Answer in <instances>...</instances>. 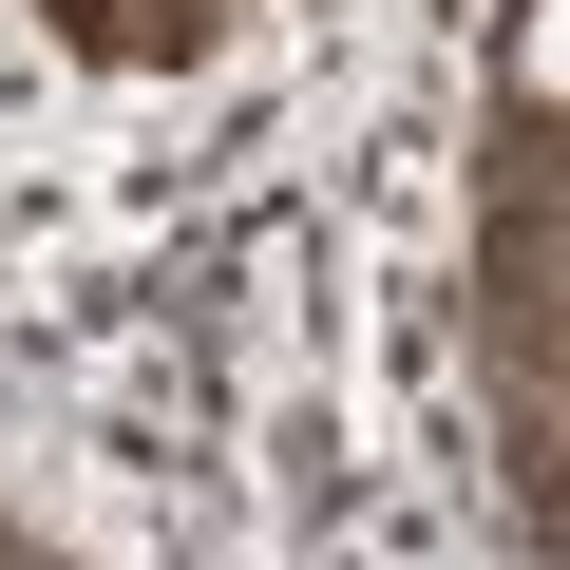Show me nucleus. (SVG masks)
<instances>
[{
	"label": "nucleus",
	"mask_w": 570,
	"mask_h": 570,
	"mask_svg": "<svg viewBox=\"0 0 570 570\" xmlns=\"http://www.w3.org/2000/svg\"><path fill=\"white\" fill-rule=\"evenodd\" d=\"M513 77H532V96H570V0H532V39H513Z\"/></svg>",
	"instance_id": "obj_1"
}]
</instances>
